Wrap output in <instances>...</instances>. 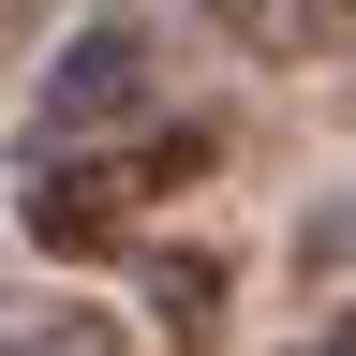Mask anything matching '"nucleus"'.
Here are the masks:
<instances>
[{"mask_svg": "<svg viewBox=\"0 0 356 356\" xmlns=\"http://www.w3.org/2000/svg\"><path fill=\"white\" fill-rule=\"evenodd\" d=\"M208 163H222L208 119H149V134H119V149H74V163L30 178V238L44 252H119L134 222H149L163 193H193Z\"/></svg>", "mask_w": 356, "mask_h": 356, "instance_id": "f257e3e1", "label": "nucleus"}, {"mask_svg": "<svg viewBox=\"0 0 356 356\" xmlns=\"http://www.w3.org/2000/svg\"><path fill=\"white\" fill-rule=\"evenodd\" d=\"M134 119H149V30H134V15L74 30V44H60V74L30 89V149H44V163H74V149H119Z\"/></svg>", "mask_w": 356, "mask_h": 356, "instance_id": "f03ea898", "label": "nucleus"}, {"mask_svg": "<svg viewBox=\"0 0 356 356\" xmlns=\"http://www.w3.org/2000/svg\"><path fill=\"white\" fill-rule=\"evenodd\" d=\"M282 356H356V297H341V312H327L312 341H282Z\"/></svg>", "mask_w": 356, "mask_h": 356, "instance_id": "423d86ee", "label": "nucleus"}, {"mask_svg": "<svg viewBox=\"0 0 356 356\" xmlns=\"http://www.w3.org/2000/svg\"><path fill=\"white\" fill-rule=\"evenodd\" d=\"M0 356H119V312H89V297H0Z\"/></svg>", "mask_w": 356, "mask_h": 356, "instance_id": "20e7f679", "label": "nucleus"}, {"mask_svg": "<svg viewBox=\"0 0 356 356\" xmlns=\"http://www.w3.org/2000/svg\"><path fill=\"white\" fill-rule=\"evenodd\" d=\"M149 312H163L178 356H208L222 341V252H149Z\"/></svg>", "mask_w": 356, "mask_h": 356, "instance_id": "39448f33", "label": "nucleus"}, {"mask_svg": "<svg viewBox=\"0 0 356 356\" xmlns=\"http://www.w3.org/2000/svg\"><path fill=\"white\" fill-rule=\"evenodd\" d=\"M208 30L238 44V60H327V44H356V0H208Z\"/></svg>", "mask_w": 356, "mask_h": 356, "instance_id": "7ed1b4c3", "label": "nucleus"}]
</instances>
